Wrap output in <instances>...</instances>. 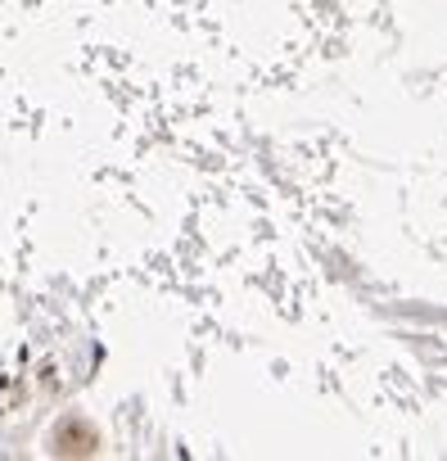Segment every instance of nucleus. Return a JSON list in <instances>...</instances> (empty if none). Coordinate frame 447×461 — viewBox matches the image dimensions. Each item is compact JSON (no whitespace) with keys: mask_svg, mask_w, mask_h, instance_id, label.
Returning <instances> with one entry per match:
<instances>
[{"mask_svg":"<svg viewBox=\"0 0 447 461\" xmlns=\"http://www.w3.org/2000/svg\"><path fill=\"white\" fill-rule=\"evenodd\" d=\"M100 447H104V434H100V425H95L91 416H82V411L59 416V420L50 425V434H46V452H50V456H100Z\"/></svg>","mask_w":447,"mask_h":461,"instance_id":"f257e3e1","label":"nucleus"}]
</instances>
